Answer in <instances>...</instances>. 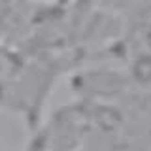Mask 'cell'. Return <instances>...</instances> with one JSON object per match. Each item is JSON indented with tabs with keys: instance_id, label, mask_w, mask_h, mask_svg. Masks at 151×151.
Returning a JSON list of instances; mask_svg holds the SVG:
<instances>
[]
</instances>
